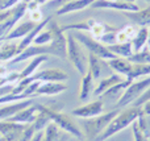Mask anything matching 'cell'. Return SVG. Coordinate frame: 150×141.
Segmentation results:
<instances>
[{"instance_id":"cell-30","label":"cell","mask_w":150,"mask_h":141,"mask_svg":"<svg viewBox=\"0 0 150 141\" xmlns=\"http://www.w3.org/2000/svg\"><path fill=\"white\" fill-rule=\"evenodd\" d=\"M128 60L133 63V65H144V63H150V50L148 47H144L140 52H136L130 55Z\"/></svg>"},{"instance_id":"cell-29","label":"cell","mask_w":150,"mask_h":141,"mask_svg":"<svg viewBox=\"0 0 150 141\" xmlns=\"http://www.w3.org/2000/svg\"><path fill=\"white\" fill-rule=\"evenodd\" d=\"M130 83H132V81L128 79V78H125L124 81H121V82H119V83L113 84L112 87H109L105 92L101 94L100 98H109V96H116V95H120V96H121L122 92L125 91V89H127Z\"/></svg>"},{"instance_id":"cell-50","label":"cell","mask_w":150,"mask_h":141,"mask_svg":"<svg viewBox=\"0 0 150 141\" xmlns=\"http://www.w3.org/2000/svg\"><path fill=\"white\" fill-rule=\"evenodd\" d=\"M0 137H1V135H0Z\"/></svg>"},{"instance_id":"cell-28","label":"cell","mask_w":150,"mask_h":141,"mask_svg":"<svg viewBox=\"0 0 150 141\" xmlns=\"http://www.w3.org/2000/svg\"><path fill=\"white\" fill-rule=\"evenodd\" d=\"M101 62H103V60H100V58L96 57L95 54H91L90 53V55H88V71L91 73L93 81L100 78L101 73H103Z\"/></svg>"},{"instance_id":"cell-12","label":"cell","mask_w":150,"mask_h":141,"mask_svg":"<svg viewBox=\"0 0 150 141\" xmlns=\"http://www.w3.org/2000/svg\"><path fill=\"white\" fill-rule=\"evenodd\" d=\"M92 8H101V9H116L122 12H136L138 11V5L136 3H121L116 0H95L91 4Z\"/></svg>"},{"instance_id":"cell-8","label":"cell","mask_w":150,"mask_h":141,"mask_svg":"<svg viewBox=\"0 0 150 141\" xmlns=\"http://www.w3.org/2000/svg\"><path fill=\"white\" fill-rule=\"evenodd\" d=\"M47 28L52 30L53 38L50 42V46L54 50V55L59 58H66L67 57V38L63 32L62 26H58L57 23L50 21Z\"/></svg>"},{"instance_id":"cell-3","label":"cell","mask_w":150,"mask_h":141,"mask_svg":"<svg viewBox=\"0 0 150 141\" xmlns=\"http://www.w3.org/2000/svg\"><path fill=\"white\" fill-rule=\"evenodd\" d=\"M149 87H150V75L132 81V83L125 89L122 95L119 98L116 108L120 110V108H125V107H128V106H132Z\"/></svg>"},{"instance_id":"cell-16","label":"cell","mask_w":150,"mask_h":141,"mask_svg":"<svg viewBox=\"0 0 150 141\" xmlns=\"http://www.w3.org/2000/svg\"><path fill=\"white\" fill-rule=\"evenodd\" d=\"M50 18L52 17H46V18H44L42 21H40L38 24H37L36 26H34L33 29H32L30 32H29L28 34H26L24 38H21V41L17 44V49H18V53L20 52H23L24 49H26L28 46H30L32 44H33V41H34V38L37 37V34L40 33V32L42 30V29H45L47 25H49V23H50Z\"/></svg>"},{"instance_id":"cell-37","label":"cell","mask_w":150,"mask_h":141,"mask_svg":"<svg viewBox=\"0 0 150 141\" xmlns=\"http://www.w3.org/2000/svg\"><path fill=\"white\" fill-rule=\"evenodd\" d=\"M34 135H36V129H34V127L32 125V124H29V125H26V128L24 129V132L21 133L20 139L17 141H30L33 139Z\"/></svg>"},{"instance_id":"cell-35","label":"cell","mask_w":150,"mask_h":141,"mask_svg":"<svg viewBox=\"0 0 150 141\" xmlns=\"http://www.w3.org/2000/svg\"><path fill=\"white\" fill-rule=\"evenodd\" d=\"M136 121H137L140 129L142 131V133L150 140V116L145 115L144 112H141V115L138 116V119Z\"/></svg>"},{"instance_id":"cell-10","label":"cell","mask_w":150,"mask_h":141,"mask_svg":"<svg viewBox=\"0 0 150 141\" xmlns=\"http://www.w3.org/2000/svg\"><path fill=\"white\" fill-rule=\"evenodd\" d=\"M104 111V104L101 100H93L87 104L78 107L75 110L71 111V115L75 118H80V119H90V118H95V116L103 113Z\"/></svg>"},{"instance_id":"cell-4","label":"cell","mask_w":150,"mask_h":141,"mask_svg":"<svg viewBox=\"0 0 150 141\" xmlns=\"http://www.w3.org/2000/svg\"><path fill=\"white\" fill-rule=\"evenodd\" d=\"M67 57L69 61L73 63L76 71L80 75H84L88 70V57L84 54L83 47L79 42L75 40L73 34H67Z\"/></svg>"},{"instance_id":"cell-41","label":"cell","mask_w":150,"mask_h":141,"mask_svg":"<svg viewBox=\"0 0 150 141\" xmlns=\"http://www.w3.org/2000/svg\"><path fill=\"white\" fill-rule=\"evenodd\" d=\"M29 16H30V20L34 21V23H40V21L44 20V16H42V12L41 9H34V11H30L29 12Z\"/></svg>"},{"instance_id":"cell-22","label":"cell","mask_w":150,"mask_h":141,"mask_svg":"<svg viewBox=\"0 0 150 141\" xmlns=\"http://www.w3.org/2000/svg\"><path fill=\"white\" fill-rule=\"evenodd\" d=\"M125 16L132 23L137 24L140 26H150V7L145 9H138L136 12H124Z\"/></svg>"},{"instance_id":"cell-18","label":"cell","mask_w":150,"mask_h":141,"mask_svg":"<svg viewBox=\"0 0 150 141\" xmlns=\"http://www.w3.org/2000/svg\"><path fill=\"white\" fill-rule=\"evenodd\" d=\"M95 0H70L69 3H66L63 7H61L59 9H57V15H67V13L78 12V11H83L87 7H91V4Z\"/></svg>"},{"instance_id":"cell-25","label":"cell","mask_w":150,"mask_h":141,"mask_svg":"<svg viewBox=\"0 0 150 141\" xmlns=\"http://www.w3.org/2000/svg\"><path fill=\"white\" fill-rule=\"evenodd\" d=\"M47 60V55H37V57L32 58V61L29 62V65H26V67L20 73V79L29 78L34 73H37V69Z\"/></svg>"},{"instance_id":"cell-46","label":"cell","mask_w":150,"mask_h":141,"mask_svg":"<svg viewBox=\"0 0 150 141\" xmlns=\"http://www.w3.org/2000/svg\"><path fill=\"white\" fill-rule=\"evenodd\" d=\"M116 1H121V3H136V0H116Z\"/></svg>"},{"instance_id":"cell-17","label":"cell","mask_w":150,"mask_h":141,"mask_svg":"<svg viewBox=\"0 0 150 141\" xmlns=\"http://www.w3.org/2000/svg\"><path fill=\"white\" fill-rule=\"evenodd\" d=\"M107 65L111 69H113L116 71V74L125 77V78H128V75L130 74L132 67H133V63L128 58H122V57H116L113 60H108L107 61Z\"/></svg>"},{"instance_id":"cell-1","label":"cell","mask_w":150,"mask_h":141,"mask_svg":"<svg viewBox=\"0 0 150 141\" xmlns=\"http://www.w3.org/2000/svg\"><path fill=\"white\" fill-rule=\"evenodd\" d=\"M142 112L141 107H134V106H128L125 110L120 111L116 116L111 120V123L108 124L104 132L101 135H99L95 139V141H105L111 139L112 136H115L116 133L124 131L125 128H128L129 125H132V123H134L138 119V116Z\"/></svg>"},{"instance_id":"cell-49","label":"cell","mask_w":150,"mask_h":141,"mask_svg":"<svg viewBox=\"0 0 150 141\" xmlns=\"http://www.w3.org/2000/svg\"><path fill=\"white\" fill-rule=\"evenodd\" d=\"M82 141H86V140H82Z\"/></svg>"},{"instance_id":"cell-15","label":"cell","mask_w":150,"mask_h":141,"mask_svg":"<svg viewBox=\"0 0 150 141\" xmlns=\"http://www.w3.org/2000/svg\"><path fill=\"white\" fill-rule=\"evenodd\" d=\"M38 113L37 110V103L29 106V107L21 110L20 112H17L16 115H13L12 118H9L8 120L12 123H18V124H32L36 120V116Z\"/></svg>"},{"instance_id":"cell-34","label":"cell","mask_w":150,"mask_h":141,"mask_svg":"<svg viewBox=\"0 0 150 141\" xmlns=\"http://www.w3.org/2000/svg\"><path fill=\"white\" fill-rule=\"evenodd\" d=\"M136 28L132 25H127L122 29L117 30V42H128L133 38V36L136 34Z\"/></svg>"},{"instance_id":"cell-44","label":"cell","mask_w":150,"mask_h":141,"mask_svg":"<svg viewBox=\"0 0 150 141\" xmlns=\"http://www.w3.org/2000/svg\"><path fill=\"white\" fill-rule=\"evenodd\" d=\"M42 136H44V131H41V132H36V135H34L33 139H32L30 141H41V140H42Z\"/></svg>"},{"instance_id":"cell-5","label":"cell","mask_w":150,"mask_h":141,"mask_svg":"<svg viewBox=\"0 0 150 141\" xmlns=\"http://www.w3.org/2000/svg\"><path fill=\"white\" fill-rule=\"evenodd\" d=\"M75 37L78 42H79L82 46H84L91 54H95L96 57H99L100 60L103 61H108V60H113L116 58V55L108 49V46L103 45L100 41L95 40L93 37H91L90 34H86L83 32H75L73 34Z\"/></svg>"},{"instance_id":"cell-20","label":"cell","mask_w":150,"mask_h":141,"mask_svg":"<svg viewBox=\"0 0 150 141\" xmlns=\"http://www.w3.org/2000/svg\"><path fill=\"white\" fill-rule=\"evenodd\" d=\"M149 32H150V28H148V26H141V28L136 32L133 38L130 40L133 53L140 52V50H142L144 47L146 46L148 40H149Z\"/></svg>"},{"instance_id":"cell-14","label":"cell","mask_w":150,"mask_h":141,"mask_svg":"<svg viewBox=\"0 0 150 141\" xmlns=\"http://www.w3.org/2000/svg\"><path fill=\"white\" fill-rule=\"evenodd\" d=\"M69 87L63 82H42L36 91V96H53L66 91Z\"/></svg>"},{"instance_id":"cell-40","label":"cell","mask_w":150,"mask_h":141,"mask_svg":"<svg viewBox=\"0 0 150 141\" xmlns=\"http://www.w3.org/2000/svg\"><path fill=\"white\" fill-rule=\"evenodd\" d=\"M148 100H150V87H149L148 90H146L145 92H144L142 95H141L140 98H138L137 100H136L134 103H133L132 106H134V107H141V106H142L144 103H146Z\"/></svg>"},{"instance_id":"cell-32","label":"cell","mask_w":150,"mask_h":141,"mask_svg":"<svg viewBox=\"0 0 150 141\" xmlns=\"http://www.w3.org/2000/svg\"><path fill=\"white\" fill-rule=\"evenodd\" d=\"M112 29H113V26L107 25V24L100 23V21H96L90 30V36L93 37L95 40H99L104 33H107L108 30H112Z\"/></svg>"},{"instance_id":"cell-21","label":"cell","mask_w":150,"mask_h":141,"mask_svg":"<svg viewBox=\"0 0 150 141\" xmlns=\"http://www.w3.org/2000/svg\"><path fill=\"white\" fill-rule=\"evenodd\" d=\"M70 135L59 129L54 123H50L46 128L44 129V136L42 141H66Z\"/></svg>"},{"instance_id":"cell-36","label":"cell","mask_w":150,"mask_h":141,"mask_svg":"<svg viewBox=\"0 0 150 141\" xmlns=\"http://www.w3.org/2000/svg\"><path fill=\"white\" fill-rule=\"evenodd\" d=\"M99 40H100V42L103 45H105V46L116 44L117 42V29L113 28L112 30H108L107 33H104Z\"/></svg>"},{"instance_id":"cell-7","label":"cell","mask_w":150,"mask_h":141,"mask_svg":"<svg viewBox=\"0 0 150 141\" xmlns=\"http://www.w3.org/2000/svg\"><path fill=\"white\" fill-rule=\"evenodd\" d=\"M26 4H28V1H20L18 4H16L12 8V13L8 16V18H5L0 24V42H3V40H5L8 33L15 28L16 24L20 21V18H23L24 15L28 12Z\"/></svg>"},{"instance_id":"cell-31","label":"cell","mask_w":150,"mask_h":141,"mask_svg":"<svg viewBox=\"0 0 150 141\" xmlns=\"http://www.w3.org/2000/svg\"><path fill=\"white\" fill-rule=\"evenodd\" d=\"M95 23H96L95 18H87L83 23H74V24H70V25H65V26H62V29H63V32L70 30V29H75L78 32H83V30L90 32Z\"/></svg>"},{"instance_id":"cell-33","label":"cell","mask_w":150,"mask_h":141,"mask_svg":"<svg viewBox=\"0 0 150 141\" xmlns=\"http://www.w3.org/2000/svg\"><path fill=\"white\" fill-rule=\"evenodd\" d=\"M52 38H53V34H52V30L49 28H45L37 34V37L34 38L33 44L32 45H37V46H44V45H49L52 42Z\"/></svg>"},{"instance_id":"cell-42","label":"cell","mask_w":150,"mask_h":141,"mask_svg":"<svg viewBox=\"0 0 150 141\" xmlns=\"http://www.w3.org/2000/svg\"><path fill=\"white\" fill-rule=\"evenodd\" d=\"M11 13H12V8H11V9H5V11H0V24H1L5 18H8V16H9Z\"/></svg>"},{"instance_id":"cell-38","label":"cell","mask_w":150,"mask_h":141,"mask_svg":"<svg viewBox=\"0 0 150 141\" xmlns=\"http://www.w3.org/2000/svg\"><path fill=\"white\" fill-rule=\"evenodd\" d=\"M132 132H133V136H134V141H150L148 137L142 133V131L140 129L137 121L132 123Z\"/></svg>"},{"instance_id":"cell-6","label":"cell","mask_w":150,"mask_h":141,"mask_svg":"<svg viewBox=\"0 0 150 141\" xmlns=\"http://www.w3.org/2000/svg\"><path fill=\"white\" fill-rule=\"evenodd\" d=\"M44 110H45V112L49 115L52 123H54L59 129H62V131L66 132L67 135H71V136L76 137V139H79V140L84 139L83 132L80 131V128L75 124V121L69 115H66V113H63V112L54 111V110H52V108L46 107V106H44Z\"/></svg>"},{"instance_id":"cell-45","label":"cell","mask_w":150,"mask_h":141,"mask_svg":"<svg viewBox=\"0 0 150 141\" xmlns=\"http://www.w3.org/2000/svg\"><path fill=\"white\" fill-rule=\"evenodd\" d=\"M34 3H37L38 5H44V4H46L47 3V0H33Z\"/></svg>"},{"instance_id":"cell-47","label":"cell","mask_w":150,"mask_h":141,"mask_svg":"<svg viewBox=\"0 0 150 141\" xmlns=\"http://www.w3.org/2000/svg\"><path fill=\"white\" fill-rule=\"evenodd\" d=\"M146 47L150 50V32H149V40H148V44H146Z\"/></svg>"},{"instance_id":"cell-43","label":"cell","mask_w":150,"mask_h":141,"mask_svg":"<svg viewBox=\"0 0 150 141\" xmlns=\"http://www.w3.org/2000/svg\"><path fill=\"white\" fill-rule=\"evenodd\" d=\"M141 108H142V112L145 113V115L150 116V100H148L146 103H144V104L141 106Z\"/></svg>"},{"instance_id":"cell-24","label":"cell","mask_w":150,"mask_h":141,"mask_svg":"<svg viewBox=\"0 0 150 141\" xmlns=\"http://www.w3.org/2000/svg\"><path fill=\"white\" fill-rule=\"evenodd\" d=\"M121 81H122L121 75H119V74H112V75L107 77V78L101 79V81L99 82L98 87H96V89H93L92 94L95 95V96H101V94H103V92H105L109 87H112L113 84L119 83V82H121Z\"/></svg>"},{"instance_id":"cell-2","label":"cell","mask_w":150,"mask_h":141,"mask_svg":"<svg viewBox=\"0 0 150 141\" xmlns=\"http://www.w3.org/2000/svg\"><path fill=\"white\" fill-rule=\"evenodd\" d=\"M120 112V110H112L107 113H100L95 118L84 119L83 120V135L86 141H95V139L104 132V129L108 127L111 120Z\"/></svg>"},{"instance_id":"cell-23","label":"cell","mask_w":150,"mask_h":141,"mask_svg":"<svg viewBox=\"0 0 150 141\" xmlns=\"http://www.w3.org/2000/svg\"><path fill=\"white\" fill-rule=\"evenodd\" d=\"M92 92H93V78L90 71L87 70V73H86L82 78V83H80L79 99L82 100V102H86V100L92 95Z\"/></svg>"},{"instance_id":"cell-9","label":"cell","mask_w":150,"mask_h":141,"mask_svg":"<svg viewBox=\"0 0 150 141\" xmlns=\"http://www.w3.org/2000/svg\"><path fill=\"white\" fill-rule=\"evenodd\" d=\"M29 124L12 123L9 120H0V135L7 141H17Z\"/></svg>"},{"instance_id":"cell-39","label":"cell","mask_w":150,"mask_h":141,"mask_svg":"<svg viewBox=\"0 0 150 141\" xmlns=\"http://www.w3.org/2000/svg\"><path fill=\"white\" fill-rule=\"evenodd\" d=\"M20 1H30V0H0V11L11 9Z\"/></svg>"},{"instance_id":"cell-19","label":"cell","mask_w":150,"mask_h":141,"mask_svg":"<svg viewBox=\"0 0 150 141\" xmlns=\"http://www.w3.org/2000/svg\"><path fill=\"white\" fill-rule=\"evenodd\" d=\"M38 23H34V21H25V23H21L18 25H16L12 30L8 33V36L5 37V40L8 41H12V40H20V38H24L34 26L37 25Z\"/></svg>"},{"instance_id":"cell-26","label":"cell","mask_w":150,"mask_h":141,"mask_svg":"<svg viewBox=\"0 0 150 141\" xmlns=\"http://www.w3.org/2000/svg\"><path fill=\"white\" fill-rule=\"evenodd\" d=\"M37 110H38V113H37V116H36V120L32 123V125L34 127L36 132H41L52 123V120H50L49 115L45 112L42 104H37Z\"/></svg>"},{"instance_id":"cell-27","label":"cell","mask_w":150,"mask_h":141,"mask_svg":"<svg viewBox=\"0 0 150 141\" xmlns=\"http://www.w3.org/2000/svg\"><path fill=\"white\" fill-rule=\"evenodd\" d=\"M108 49L113 53L116 57H122V58H129L133 54L132 44L130 41L128 42H116L113 45H109Z\"/></svg>"},{"instance_id":"cell-13","label":"cell","mask_w":150,"mask_h":141,"mask_svg":"<svg viewBox=\"0 0 150 141\" xmlns=\"http://www.w3.org/2000/svg\"><path fill=\"white\" fill-rule=\"evenodd\" d=\"M34 99L30 98V99H24L20 100V102H13L8 106H4V107H0V120H8L9 118H12L13 115H16L17 112H20L21 110L29 107V106L34 104Z\"/></svg>"},{"instance_id":"cell-11","label":"cell","mask_w":150,"mask_h":141,"mask_svg":"<svg viewBox=\"0 0 150 141\" xmlns=\"http://www.w3.org/2000/svg\"><path fill=\"white\" fill-rule=\"evenodd\" d=\"M33 81L40 82H65L69 79V74L62 69H46V70H41L38 73H34L32 75Z\"/></svg>"},{"instance_id":"cell-48","label":"cell","mask_w":150,"mask_h":141,"mask_svg":"<svg viewBox=\"0 0 150 141\" xmlns=\"http://www.w3.org/2000/svg\"><path fill=\"white\" fill-rule=\"evenodd\" d=\"M145 1H148V3H150V0H145Z\"/></svg>"}]
</instances>
